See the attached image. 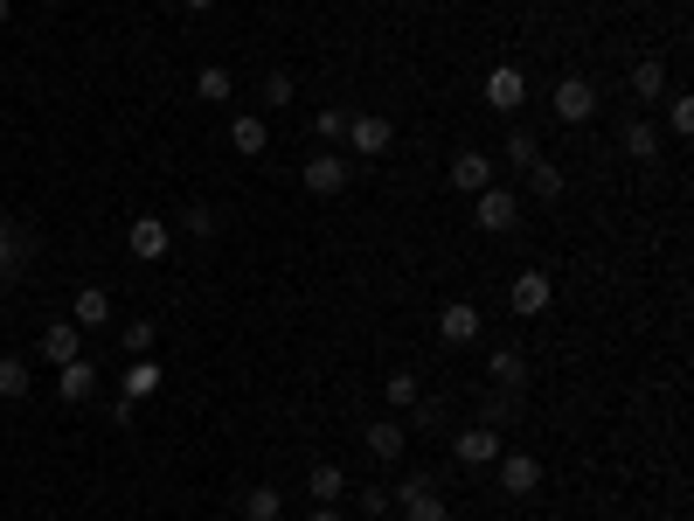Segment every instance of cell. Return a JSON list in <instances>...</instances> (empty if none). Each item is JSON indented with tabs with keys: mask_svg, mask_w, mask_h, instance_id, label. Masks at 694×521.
I'll use <instances>...</instances> for the list:
<instances>
[{
	"mask_svg": "<svg viewBox=\"0 0 694 521\" xmlns=\"http://www.w3.org/2000/svg\"><path fill=\"white\" fill-rule=\"evenodd\" d=\"M306 195H320V202H333V195H348V181H354V160L348 154H333V146H320V154L306 160Z\"/></svg>",
	"mask_w": 694,
	"mask_h": 521,
	"instance_id": "cell-1",
	"label": "cell"
},
{
	"mask_svg": "<svg viewBox=\"0 0 694 521\" xmlns=\"http://www.w3.org/2000/svg\"><path fill=\"white\" fill-rule=\"evenodd\" d=\"M473 222H479L486 237H508L514 222H521V195L500 189V181H494V189H479V195H473Z\"/></svg>",
	"mask_w": 694,
	"mask_h": 521,
	"instance_id": "cell-2",
	"label": "cell"
},
{
	"mask_svg": "<svg viewBox=\"0 0 694 521\" xmlns=\"http://www.w3.org/2000/svg\"><path fill=\"white\" fill-rule=\"evenodd\" d=\"M397 508H403L410 521H445V514H452L430 473H410V480H397Z\"/></svg>",
	"mask_w": 694,
	"mask_h": 521,
	"instance_id": "cell-3",
	"label": "cell"
},
{
	"mask_svg": "<svg viewBox=\"0 0 694 521\" xmlns=\"http://www.w3.org/2000/svg\"><path fill=\"white\" fill-rule=\"evenodd\" d=\"M549 300H556V278L541 271V265L514 271V286H508V306L521 313V320H535V313H549Z\"/></svg>",
	"mask_w": 694,
	"mask_h": 521,
	"instance_id": "cell-4",
	"label": "cell"
},
{
	"mask_svg": "<svg viewBox=\"0 0 694 521\" xmlns=\"http://www.w3.org/2000/svg\"><path fill=\"white\" fill-rule=\"evenodd\" d=\"M500 452H508V438H500L494 424H465V432L452 438V459H459V467H473V473H479V467H494Z\"/></svg>",
	"mask_w": 694,
	"mask_h": 521,
	"instance_id": "cell-5",
	"label": "cell"
},
{
	"mask_svg": "<svg viewBox=\"0 0 694 521\" xmlns=\"http://www.w3.org/2000/svg\"><path fill=\"white\" fill-rule=\"evenodd\" d=\"M348 154H389V146H397V125H389V119H375V111H348Z\"/></svg>",
	"mask_w": 694,
	"mask_h": 521,
	"instance_id": "cell-6",
	"label": "cell"
},
{
	"mask_svg": "<svg viewBox=\"0 0 694 521\" xmlns=\"http://www.w3.org/2000/svg\"><path fill=\"white\" fill-rule=\"evenodd\" d=\"M549 105H556V119H562V125L597 119V90H590V77H562V84L549 90Z\"/></svg>",
	"mask_w": 694,
	"mask_h": 521,
	"instance_id": "cell-7",
	"label": "cell"
},
{
	"mask_svg": "<svg viewBox=\"0 0 694 521\" xmlns=\"http://www.w3.org/2000/svg\"><path fill=\"white\" fill-rule=\"evenodd\" d=\"M494 467H500V494H514V500H528L541 487V459L535 452H500Z\"/></svg>",
	"mask_w": 694,
	"mask_h": 521,
	"instance_id": "cell-8",
	"label": "cell"
},
{
	"mask_svg": "<svg viewBox=\"0 0 694 521\" xmlns=\"http://www.w3.org/2000/svg\"><path fill=\"white\" fill-rule=\"evenodd\" d=\"M479 327H486V313H479L473 300H452V306L438 313V334H445L452 348H473V341H479Z\"/></svg>",
	"mask_w": 694,
	"mask_h": 521,
	"instance_id": "cell-9",
	"label": "cell"
},
{
	"mask_svg": "<svg viewBox=\"0 0 694 521\" xmlns=\"http://www.w3.org/2000/svg\"><path fill=\"white\" fill-rule=\"evenodd\" d=\"M125 244H133V257H146V265H160V257H167V244H174V230H167L160 216H133Z\"/></svg>",
	"mask_w": 694,
	"mask_h": 521,
	"instance_id": "cell-10",
	"label": "cell"
},
{
	"mask_svg": "<svg viewBox=\"0 0 694 521\" xmlns=\"http://www.w3.org/2000/svg\"><path fill=\"white\" fill-rule=\"evenodd\" d=\"M362 445H368L375 459H382V467H397V459H403V445H410V424H397V417H375L368 432H362Z\"/></svg>",
	"mask_w": 694,
	"mask_h": 521,
	"instance_id": "cell-11",
	"label": "cell"
},
{
	"mask_svg": "<svg viewBox=\"0 0 694 521\" xmlns=\"http://www.w3.org/2000/svg\"><path fill=\"white\" fill-rule=\"evenodd\" d=\"M486 105H494V111H521V105H528V77H521L514 63H500L494 77H486Z\"/></svg>",
	"mask_w": 694,
	"mask_h": 521,
	"instance_id": "cell-12",
	"label": "cell"
},
{
	"mask_svg": "<svg viewBox=\"0 0 694 521\" xmlns=\"http://www.w3.org/2000/svg\"><path fill=\"white\" fill-rule=\"evenodd\" d=\"M452 189H465V195L494 189V154H479V146H465V154L452 160Z\"/></svg>",
	"mask_w": 694,
	"mask_h": 521,
	"instance_id": "cell-13",
	"label": "cell"
},
{
	"mask_svg": "<svg viewBox=\"0 0 694 521\" xmlns=\"http://www.w3.org/2000/svg\"><path fill=\"white\" fill-rule=\"evenodd\" d=\"M77 348H84V327H77V320H56V327H42V362H49V368L77 362Z\"/></svg>",
	"mask_w": 694,
	"mask_h": 521,
	"instance_id": "cell-14",
	"label": "cell"
},
{
	"mask_svg": "<svg viewBox=\"0 0 694 521\" xmlns=\"http://www.w3.org/2000/svg\"><path fill=\"white\" fill-rule=\"evenodd\" d=\"M56 389H63V403H90V397H98V368H90L84 355L63 362V368H56Z\"/></svg>",
	"mask_w": 694,
	"mask_h": 521,
	"instance_id": "cell-15",
	"label": "cell"
},
{
	"mask_svg": "<svg viewBox=\"0 0 694 521\" xmlns=\"http://www.w3.org/2000/svg\"><path fill=\"white\" fill-rule=\"evenodd\" d=\"M486 376L500 389H521L528 383V355H521V348H494V355H486Z\"/></svg>",
	"mask_w": 694,
	"mask_h": 521,
	"instance_id": "cell-16",
	"label": "cell"
},
{
	"mask_svg": "<svg viewBox=\"0 0 694 521\" xmlns=\"http://www.w3.org/2000/svg\"><path fill=\"white\" fill-rule=\"evenodd\" d=\"M230 146H236V154H265V146H271V133H265V119H257V111H243V119H230Z\"/></svg>",
	"mask_w": 694,
	"mask_h": 521,
	"instance_id": "cell-17",
	"label": "cell"
},
{
	"mask_svg": "<svg viewBox=\"0 0 694 521\" xmlns=\"http://www.w3.org/2000/svg\"><path fill=\"white\" fill-rule=\"evenodd\" d=\"M160 383H167V376H160V362H154V355H133V368H125V389H119V397H133V403H139V397H154Z\"/></svg>",
	"mask_w": 694,
	"mask_h": 521,
	"instance_id": "cell-18",
	"label": "cell"
},
{
	"mask_svg": "<svg viewBox=\"0 0 694 521\" xmlns=\"http://www.w3.org/2000/svg\"><path fill=\"white\" fill-rule=\"evenodd\" d=\"M70 320H77L84 334H90V327H105V320H111V300H105V292H98V286H84V292H77V300H70Z\"/></svg>",
	"mask_w": 694,
	"mask_h": 521,
	"instance_id": "cell-19",
	"label": "cell"
},
{
	"mask_svg": "<svg viewBox=\"0 0 694 521\" xmlns=\"http://www.w3.org/2000/svg\"><path fill=\"white\" fill-rule=\"evenodd\" d=\"M632 98H667V63L660 56H646V63H632Z\"/></svg>",
	"mask_w": 694,
	"mask_h": 521,
	"instance_id": "cell-20",
	"label": "cell"
},
{
	"mask_svg": "<svg viewBox=\"0 0 694 521\" xmlns=\"http://www.w3.org/2000/svg\"><path fill=\"white\" fill-rule=\"evenodd\" d=\"M306 487H313V500H327V508H333V500L348 494V473L333 467V459H320V467H313V480H306Z\"/></svg>",
	"mask_w": 694,
	"mask_h": 521,
	"instance_id": "cell-21",
	"label": "cell"
},
{
	"mask_svg": "<svg viewBox=\"0 0 694 521\" xmlns=\"http://www.w3.org/2000/svg\"><path fill=\"white\" fill-rule=\"evenodd\" d=\"M230 90H236V77H230V70H222V63H202V77H195V98L222 105V98H230Z\"/></svg>",
	"mask_w": 694,
	"mask_h": 521,
	"instance_id": "cell-22",
	"label": "cell"
},
{
	"mask_svg": "<svg viewBox=\"0 0 694 521\" xmlns=\"http://www.w3.org/2000/svg\"><path fill=\"white\" fill-rule=\"evenodd\" d=\"M528 189H535V195H541V202H556V195H562V167H556V160H549V154H541V160H535V167H528Z\"/></svg>",
	"mask_w": 694,
	"mask_h": 521,
	"instance_id": "cell-23",
	"label": "cell"
},
{
	"mask_svg": "<svg viewBox=\"0 0 694 521\" xmlns=\"http://www.w3.org/2000/svg\"><path fill=\"white\" fill-rule=\"evenodd\" d=\"M243 514H251V521H278L285 500H278V487H251V494H243Z\"/></svg>",
	"mask_w": 694,
	"mask_h": 521,
	"instance_id": "cell-24",
	"label": "cell"
},
{
	"mask_svg": "<svg viewBox=\"0 0 694 521\" xmlns=\"http://www.w3.org/2000/svg\"><path fill=\"white\" fill-rule=\"evenodd\" d=\"M28 383H35V376H28L22 355H0V397H28Z\"/></svg>",
	"mask_w": 694,
	"mask_h": 521,
	"instance_id": "cell-25",
	"label": "cell"
},
{
	"mask_svg": "<svg viewBox=\"0 0 694 521\" xmlns=\"http://www.w3.org/2000/svg\"><path fill=\"white\" fill-rule=\"evenodd\" d=\"M348 140V111H320L313 119V146H341Z\"/></svg>",
	"mask_w": 694,
	"mask_h": 521,
	"instance_id": "cell-26",
	"label": "cell"
},
{
	"mask_svg": "<svg viewBox=\"0 0 694 521\" xmlns=\"http://www.w3.org/2000/svg\"><path fill=\"white\" fill-rule=\"evenodd\" d=\"M625 154H632V160H653V154H660V140H653V125H646V119H632V125H625Z\"/></svg>",
	"mask_w": 694,
	"mask_h": 521,
	"instance_id": "cell-27",
	"label": "cell"
},
{
	"mask_svg": "<svg viewBox=\"0 0 694 521\" xmlns=\"http://www.w3.org/2000/svg\"><path fill=\"white\" fill-rule=\"evenodd\" d=\"M382 389H389V403H397V411H410V403L424 397V389H417V376H410V368H397V376H389Z\"/></svg>",
	"mask_w": 694,
	"mask_h": 521,
	"instance_id": "cell-28",
	"label": "cell"
},
{
	"mask_svg": "<svg viewBox=\"0 0 694 521\" xmlns=\"http://www.w3.org/2000/svg\"><path fill=\"white\" fill-rule=\"evenodd\" d=\"M667 125H673V133H694V98H687V90H673V98H667Z\"/></svg>",
	"mask_w": 694,
	"mask_h": 521,
	"instance_id": "cell-29",
	"label": "cell"
},
{
	"mask_svg": "<svg viewBox=\"0 0 694 521\" xmlns=\"http://www.w3.org/2000/svg\"><path fill=\"white\" fill-rule=\"evenodd\" d=\"M508 160L521 167V174H528V167L541 160V140H535V133H514V140H508Z\"/></svg>",
	"mask_w": 694,
	"mask_h": 521,
	"instance_id": "cell-30",
	"label": "cell"
},
{
	"mask_svg": "<svg viewBox=\"0 0 694 521\" xmlns=\"http://www.w3.org/2000/svg\"><path fill=\"white\" fill-rule=\"evenodd\" d=\"M181 230L187 237H216V209H209V202H195V209L181 216Z\"/></svg>",
	"mask_w": 694,
	"mask_h": 521,
	"instance_id": "cell-31",
	"label": "cell"
},
{
	"mask_svg": "<svg viewBox=\"0 0 694 521\" xmlns=\"http://www.w3.org/2000/svg\"><path fill=\"white\" fill-rule=\"evenodd\" d=\"M265 105H292V70H271L265 77Z\"/></svg>",
	"mask_w": 694,
	"mask_h": 521,
	"instance_id": "cell-32",
	"label": "cell"
},
{
	"mask_svg": "<svg viewBox=\"0 0 694 521\" xmlns=\"http://www.w3.org/2000/svg\"><path fill=\"white\" fill-rule=\"evenodd\" d=\"M389 508H397V494H389V487H362V514H368V521L389 514Z\"/></svg>",
	"mask_w": 694,
	"mask_h": 521,
	"instance_id": "cell-33",
	"label": "cell"
},
{
	"mask_svg": "<svg viewBox=\"0 0 694 521\" xmlns=\"http://www.w3.org/2000/svg\"><path fill=\"white\" fill-rule=\"evenodd\" d=\"M125 348L146 355V348H154V320H133V327H125Z\"/></svg>",
	"mask_w": 694,
	"mask_h": 521,
	"instance_id": "cell-34",
	"label": "cell"
},
{
	"mask_svg": "<svg viewBox=\"0 0 694 521\" xmlns=\"http://www.w3.org/2000/svg\"><path fill=\"white\" fill-rule=\"evenodd\" d=\"M514 411H521V403H514V397H494V403H486V424H508Z\"/></svg>",
	"mask_w": 694,
	"mask_h": 521,
	"instance_id": "cell-35",
	"label": "cell"
},
{
	"mask_svg": "<svg viewBox=\"0 0 694 521\" xmlns=\"http://www.w3.org/2000/svg\"><path fill=\"white\" fill-rule=\"evenodd\" d=\"M313 521H341V508H327V500H313Z\"/></svg>",
	"mask_w": 694,
	"mask_h": 521,
	"instance_id": "cell-36",
	"label": "cell"
},
{
	"mask_svg": "<svg viewBox=\"0 0 694 521\" xmlns=\"http://www.w3.org/2000/svg\"><path fill=\"white\" fill-rule=\"evenodd\" d=\"M181 8H187V14H202V8H216V0H181Z\"/></svg>",
	"mask_w": 694,
	"mask_h": 521,
	"instance_id": "cell-37",
	"label": "cell"
},
{
	"mask_svg": "<svg viewBox=\"0 0 694 521\" xmlns=\"http://www.w3.org/2000/svg\"><path fill=\"white\" fill-rule=\"evenodd\" d=\"M14 22V0H0V28H8Z\"/></svg>",
	"mask_w": 694,
	"mask_h": 521,
	"instance_id": "cell-38",
	"label": "cell"
},
{
	"mask_svg": "<svg viewBox=\"0 0 694 521\" xmlns=\"http://www.w3.org/2000/svg\"><path fill=\"white\" fill-rule=\"evenodd\" d=\"M0 265H8V237H0Z\"/></svg>",
	"mask_w": 694,
	"mask_h": 521,
	"instance_id": "cell-39",
	"label": "cell"
}]
</instances>
